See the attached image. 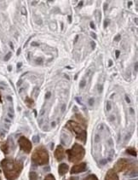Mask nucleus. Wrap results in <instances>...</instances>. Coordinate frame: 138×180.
<instances>
[{
	"label": "nucleus",
	"mask_w": 138,
	"mask_h": 180,
	"mask_svg": "<svg viewBox=\"0 0 138 180\" xmlns=\"http://www.w3.org/2000/svg\"><path fill=\"white\" fill-rule=\"evenodd\" d=\"M5 178L8 180H15L21 172L23 164L19 160L14 159H5L1 162Z\"/></svg>",
	"instance_id": "f257e3e1"
},
{
	"label": "nucleus",
	"mask_w": 138,
	"mask_h": 180,
	"mask_svg": "<svg viewBox=\"0 0 138 180\" xmlns=\"http://www.w3.org/2000/svg\"><path fill=\"white\" fill-rule=\"evenodd\" d=\"M32 160L36 165L43 166L47 164L49 162V154L45 147H38L32 155Z\"/></svg>",
	"instance_id": "f03ea898"
},
{
	"label": "nucleus",
	"mask_w": 138,
	"mask_h": 180,
	"mask_svg": "<svg viewBox=\"0 0 138 180\" xmlns=\"http://www.w3.org/2000/svg\"><path fill=\"white\" fill-rule=\"evenodd\" d=\"M67 127L76 134V137L78 140L81 141L83 144L86 143L87 133H86V131L84 130V127L80 124L75 122V121H73V120H70L67 123Z\"/></svg>",
	"instance_id": "7ed1b4c3"
},
{
	"label": "nucleus",
	"mask_w": 138,
	"mask_h": 180,
	"mask_svg": "<svg viewBox=\"0 0 138 180\" xmlns=\"http://www.w3.org/2000/svg\"><path fill=\"white\" fill-rule=\"evenodd\" d=\"M67 153L68 155L69 161L76 163L84 158V155H85V150L82 145L75 144L71 150L67 151Z\"/></svg>",
	"instance_id": "20e7f679"
},
{
	"label": "nucleus",
	"mask_w": 138,
	"mask_h": 180,
	"mask_svg": "<svg viewBox=\"0 0 138 180\" xmlns=\"http://www.w3.org/2000/svg\"><path fill=\"white\" fill-rule=\"evenodd\" d=\"M18 144L20 145V148L24 151L25 153L29 154L32 150V143L30 142L26 137H20L18 140Z\"/></svg>",
	"instance_id": "39448f33"
},
{
	"label": "nucleus",
	"mask_w": 138,
	"mask_h": 180,
	"mask_svg": "<svg viewBox=\"0 0 138 180\" xmlns=\"http://www.w3.org/2000/svg\"><path fill=\"white\" fill-rule=\"evenodd\" d=\"M129 167H130V164H129L128 160L126 159H120L117 161V163L115 164L113 170L115 172H120L127 170Z\"/></svg>",
	"instance_id": "423d86ee"
},
{
	"label": "nucleus",
	"mask_w": 138,
	"mask_h": 180,
	"mask_svg": "<svg viewBox=\"0 0 138 180\" xmlns=\"http://www.w3.org/2000/svg\"><path fill=\"white\" fill-rule=\"evenodd\" d=\"M86 170V163L85 162H82L79 163L78 165L74 166L71 169V173L72 174H76V173H80L83 172Z\"/></svg>",
	"instance_id": "0eeeda50"
},
{
	"label": "nucleus",
	"mask_w": 138,
	"mask_h": 180,
	"mask_svg": "<svg viewBox=\"0 0 138 180\" xmlns=\"http://www.w3.org/2000/svg\"><path fill=\"white\" fill-rule=\"evenodd\" d=\"M65 156V151L64 149H63V147L62 146H57V148H56V150L55 151V157L56 158V160H61L63 158H64Z\"/></svg>",
	"instance_id": "6e6552de"
},
{
	"label": "nucleus",
	"mask_w": 138,
	"mask_h": 180,
	"mask_svg": "<svg viewBox=\"0 0 138 180\" xmlns=\"http://www.w3.org/2000/svg\"><path fill=\"white\" fill-rule=\"evenodd\" d=\"M105 180H119L117 175V172H115L113 169H110L107 172V175L105 177Z\"/></svg>",
	"instance_id": "1a4fd4ad"
},
{
	"label": "nucleus",
	"mask_w": 138,
	"mask_h": 180,
	"mask_svg": "<svg viewBox=\"0 0 138 180\" xmlns=\"http://www.w3.org/2000/svg\"><path fill=\"white\" fill-rule=\"evenodd\" d=\"M68 166L67 165L66 163H62L59 166V168H58V172H59V174L61 176L65 175L67 172H68Z\"/></svg>",
	"instance_id": "9d476101"
},
{
	"label": "nucleus",
	"mask_w": 138,
	"mask_h": 180,
	"mask_svg": "<svg viewBox=\"0 0 138 180\" xmlns=\"http://www.w3.org/2000/svg\"><path fill=\"white\" fill-rule=\"evenodd\" d=\"M75 117L77 118V120H79V124H80V125H82L84 128H85V127H87V123H86V120L84 119V117L82 116V115H80V114H76L75 115Z\"/></svg>",
	"instance_id": "9b49d317"
},
{
	"label": "nucleus",
	"mask_w": 138,
	"mask_h": 180,
	"mask_svg": "<svg viewBox=\"0 0 138 180\" xmlns=\"http://www.w3.org/2000/svg\"><path fill=\"white\" fill-rule=\"evenodd\" d=\"M0 148H1V150H2V151H3L5 154H8V152H9V146L7 144V143L2 144Z\"/></svg>",
	"instance_id": "f8f14e48"
},
{
	"label": "nucleus",
	"mask_w": 138,
	"mask_h": 180,
	"mask_svg": "<svg viewBox=\"0 0 138 180\" xmlns=\"http://www.w3.org/2000/svg\"><path fill=\"white\" fill-rule=\"evenodd\" d=\"M25 102H26L27 105L28 106L29 108H32L33 105V101L32 98H30V97H27V98H26V100H25Z\"/></svg>",
	"instance_id": "ddd939ff"
},
{
	"label": "nucleus",
	"mask_w": 138,
	"mask_h": 180,
	"mask_svg": "<svg viewBox=\"0 0 138 180\" xmlns=\"http://www.w3.org/2000/svg\"><path fill=\"white\" fill-rule=\"evenodd\" d=\"M126 152L129 153L130 155L136 156V150H135L134 148H129V149H127V150H126Z\"/></svg>",
	"instance_id": "4468645a"
},
{
	"label": "nucleus",
	"mask_w": 138,
	"mask_h": 180,
	"mask_svg": "<svg viewBox=\"0 0 138 180\" xmlns=\"http://www.w3.org/2000/svg\"><path fill=\"white\" fill-rule=\"evenodd\" d=\"M30 180H38V174L34 172H30Z\"/></svg>",
	"instance_id": "2eb2a0df"
},
{
	"label": "nucleus",
	"mask_w": 138,
	"mask_h": 180,
	"mask_svg": "<svg viewBox=\"0 0 138 180\" xmlns=\"http://www.w3.org/2000/svg\"><path fill=\"white\" fill-rule=\"evenodd\" d=\"M84 180H98L97 177L94 174H91V175H89L88 177H86Z\"/></svg>",
	"instance_id": "dca6fc26"
},
{
	"label": "nucleus",
	"mask_w": 138,
	"mask_h": 180,
	"mask_svg": "<svg viewBox=\"0 0 138 180\" xmlns=\"http://www.w3.org/2000/svg\"><path fill=\"white\" fill-rule=\"evenodd\" d=\"M45 180H55V177L52 174H49V175L45 177Z\"/></svg>",
	"instance_id": "f3484780"
},
{
	"label": "nucleus",
	"mask_w": 138,
	"mask_h": 180,
	"mask_svg": "<svg viewBox=\"0 0 138 180\" xmlns=\"http://www.w3.org/2000/svg\"><path fill=\"white\" fill-rule=\"evenodd\" d=\"M43 59L41 58V57H39V58H37L36 60H35V62H36V64H39V65H41V64H43Z\"/></svg>",
	"instance_id": "a211bd4d"
},
{
	"label": "nucleus",
	"mask_w": 138,
	"mask_h": 180,
	"mask_svg": "<svg viewBox=\"0 0 138 180\" xmlns=\"http://www.w3.org/2000/svg\"><path fill=\"white\" fill-rule=\"evenodd\" d=\"M86 85V81H85V80H81V82H80V84H79V87L80 88H83V87H84V85Z\"/></svg>",
	"instance_id": "6ab92c4d"
},
{
	"label": "nucleus",
	"mask_w": 138,
	"mask_h": 180,
	"mask_svg": "<svg viewBox=\"0 0 138 180\" xmlns=\"http://www.w3.org/2000/svg\"><path fill=\"white\" fill-rule=\"evenodd\" d=\"M11 55H12V53H11V52H9V53H8L7 55H5V61H8V60H9V59H10V56H11Z\"/></svg>",
	"instance_id": "aec40b11"
},
{
	"label": "nucleus",
	"mask_w": 138,
	"mask_h": 180,
	"mask_svg": "<svg viewBox=\"0 0 138 180\" xmlns=\"http://www.w3.org/2000/svg\"><path fill=\"white\" fill-rule=\"evenodd\" d=\"M39 141V136H35V137H33V142L38 143Z\"/></svg>",
	"instance_id": "412c9836"
},
{
	"label": "nucleus",
	"mask_w": 138,
	"mask_h": 180,
	"mask_svg": "<svg viewBox=\"0 0 138 180\" xmlns=\"http://www.w3.org/2000/svg\"><path fill=\"white\" fill-rule=\"evenodd\" d=\"M120 39H121V36L118 34V35H117L116 37H115V38H114V41L118 42V41H119V40H120Z\"/></svg>",
	"instance_id": "4be33fe9"
},
{
	"label": "nucleus",
	"mask_w": 138,
	"mask_h": 180,
	"mask_svg": "<svg viewBox=\"0 0 138 180\" xmlns=\"http://www.w3.org/2000/svg\"><path fill=\"white\" fill-rule=\"evenodd\" d=\"M108 26V21H104V28H106Z\"/></svg>",
	"instance_id": "5701e85b"
},
{
	"label": "nucleus",
	"mask_w": 138,
	"mask_h": 180,
	"mask_svg": "<svg viewBox=\"0 0 138 180\" xmlns=\"http://www.w3.org/2000/svg\"><path fill=\"white\" fill-rule=\"evenodd\" d=\"M31 45H32V46H39V44H38L37 42H33V43H31Z\"/></svg>",
	"instance_id": "b1692460"
},
{
	"label": "nucleus",
	"mask_w": 138,
	"mask_h": 180,
	"mask_svg": "<svg viewBox=\"0 0 138 180\" xmlns=\"http://www.w3.org/2000/svg\"><path fill=\"white\" fill-rule=\"evenodd\" d=\"M89 26H90V27L92 28V29H96V27H95V24H94L93 22H90V24H89Z\"/></svg>",
	"instance_id": "393cba45"
},
{
	"label": "nucleus",
	"mask_w": 138,
	"mask_h": 180,
	"mask_svg": "<svg viewBox=\"0 0 138 180\" xmlns=\"http://www.w3.org/2000/svg\"><path fill=\"white\" fill-rule=\"evenodd\" d=\"M119 54H120V51H119V50H116V52H115V55H116V58H118V56H119Z\"/></svg>",
	"instance_id": "a878e982"
},
{
	"label": "nucleus",
	"mask_w": 138,
	"mask_h": 180,
	"mask_svg": "<svg viewBox=\"0 0 138 180\" xmlns=\"http://www.w3.org/2000/svg\"><path fill=\"white\" fill-rule=\"evenodd\" d=\"M89 105H93V103H94V99L93 98H90L89 101Z\"/></svg>",
	"instance_id": "bb28decb"
},
{
	"label": "nucleus",
	"mask_w": 138,
	"mask_h": 180,
	"mask_svg": "<svg viewBox=\"0 0 138 180\" xmlns=\"http://www.w3.org/2000/svg\"><path fill=\"white\" fill-rule=\"evenodd\" d=\"M98 89H99V92H102V85H99Z\"/></svg>",
	"instance_id": "cd10ccee"
},
{
	"label": "nucleus",
	"mask_w": 138,
	"mask_h": 180,
	"mask_svg": "<svg viewBox=\"0 0 138 180\" xmlns=\"http://www.w3.org/2000/svg\"><path fill=\"white\" fill-rule=\"evenodd\" d=\"M50 94H51L50 92H48V93H47V94L45 95V98H49V96H50Z\"/></svg>",
	"instance_id": "c85d7f7f"
},
{
	"label": "nucleus",
	"mask_w": 138,
	"mask_h": 180,
	"mask_svg": "<svg viewBox=\"0 0 138 180\" xmlns=\"http://www.w3.org/2000/svg\"><path fill=\"white\" fill-rule=\"evenodd\" d=\"M91 36L93 37L94 39H96V33H91Z\"/></svg>",
	"instance_id": "c756f323"
},
{
	"label": "nucleus",
	"mask_w": 138,
	"mask_h": 180,
	"mask_svg": "<svg viewBox=\"0 0 138 180\" xmlns=\"http://www.w3.org/2000/svg\"><path fill=\"white\" fill-rule=\"evenodd\" d=\"M21 66H22V63H21V62H19V63L17 64V68H20Z\"/></svg>",
	"instance_id": "7c9ffc66"
},
{
	"label": "nucleus",
	"mask_w": 138,
	"mask_h": 180,
	"mask_svg": "<svg viewBox=\"0 0 138 180\" xmlns=\"http://www.w3.org/2000/svg\"><path fill=\"white\" fill-rule=\"evenodd\" d=\"M138 68H137V63H136L135 64V71H137Z\"/></svg>",
	"instance_id": "2f4dec72"
},
{
	"label": "nucleus",
	"mask_w": 138,
	"mask_h": 180,
	"mask_svg": "<svg viewBox=\"0 0 138 180\" xmlns=\"http://www.w3.org/2000/svg\"><path fill=\"white\" fill-rule=\"evenodd\" d=\"M110 109H111V106L109 104V103H108V108H107V109L110 110Z\"/></svg>",
	"instance_id": "473e14b6"
},
{
	"label": "nucleus",
	"mask_w": 138,
	"mask_h": 180,
	"mask_svg": "<svg viewBox=\"0 0 138 180\" xmlns=\"http://www.w3.org/2000/svg\"><path fill=\"white\" fill-rule=\"evenodd\" d=\"M107 8H108V4H105V5H104V10H106Z\"/></svg>",
	"instance_id": "72a5a7b5"
},
{
	"label": "nucleus",
	"mask_w": 138,
	"mask_h": 180,
	"mask_svg": "<svg viewBox=\"0 0 138 180\" xmlns=\"http://www.w3.org/2000/svg\"><path fill=\"white\" fill-rule=\"evenodd\" d=\"M8 70L9 71L12 70V67H11V66H9V67H8Z\"/></svg>",
	"instance_id": "f704fd0d"
},
{
	"label": "nucleus",
	"mask_w": 138,
	"mask_h": 180,
	"mask_svg": "<svg viewBox=\"0 0 138 180\" xmlns=\"http://www.w3.org/2000/svg\"><path fill=\"white\" fill-rule=\"evenodd\" d=\"M112 65H113V62L110 60V61H109V66L111 67V66H112Z\"/></svg>",
	"instance_id": "c9c22d12"
},
{
	"label": "nucleus",
	"mask_w": 138,
	"mask_h": 180,
	"mask_svg": "<svg viewBox=\"0 0 138 180\" xmlns=\"http://www.w3.org/2000/svg\"><path fill=\"white\" fill-rule=\"evenodd\" d=\"M20 49H19V50H18V51H17V53H16V54H17V55H20Z\"/></svg>",
	"instance_id": "e433bc0d"
},
{
	"label": "nucleus",
	"mask_w": 138,
	"mask_h": 180,
	"mask_svg": "<svg viewBox=\"0 0 138 180\" xmlns=\"http://www.w3.org/2000/svg\"><path fill=\"white\" fill-rule=\"evenodd\" d=\"M91 44H92V48H93V49H94V48H95V45H95L96 43H95V42H92Z\"/></svg>",
	"instance_id": "4c0bfd02"
},
{
	"label": "nucleus",
	"mask_w": 138,
	"mask_h": 180,
	"mask_svg": "<svg viewBox=\"0 0 138 180\" xmlns=\"http://www.w3.org/2000/svg\"><path fill=\"white\" fill-rule=\"evenodd\" d=\"M68 180H76V178H70Z\"/></svg>",
	"instance_id": "58836bf2"
},
{
	"label": "nucleus",
	"mask_w": 138,
	"mask_h": 180,
	"mask_svg": "<svg viewBox=\"0 0 138 180\" xmlns=\"http://www.w3.org/2000/svg\"><path fill=\"white\" fill-rule=\"evenodd\" d=\"M68 20L69 22H71V15H68Z\"/></svg>",
	"instance_id": "ea45409f"
},
{
	"label": "nucleus",
	"mask_w": 138,
	"mask_h": 180,
	"mask_svg": "<svg viewBox=\"0 0 138 180\" xmlns=\"http://www.w3.org/2000/svg\"><path fill=\"white\" fill-rule=\"evenodd\" d=\"M10 47H11L12 49H14V47H13V45H12V43H10Z\"/></svg>",
	"instance_id": "a19ab883"
},
{
	"label": "nucleus",
	"mask_w": 138,
	"mask_h": 180,
	"mask_svg": "<svg viewBox=\"0 0 138 180\" xmlns=\"http://www.w3.org/2000/svg\"><path fill=\"white\" fill-rule=\"evenodd\" d=\"M8 115H9L10 117H11V118H13V115H11V114H8Z\"/></svg>",
	"instance_id": "79ce46f5"
},
{
	"label": "nucleus",
	"mask_w": 138,
	"mask_h": 180,
	"mask_svg": "<svg viewBox=\"0 0 138 180\" xmlns=\"http://www.w3.org/2000/svg\"><path fill=\"white\" fill-rule=\"evenodd\" d=\"M126 101H127L128 103H130V99H129V97H127V96H126Z\"/></svg>",
	"instance_id": "37998d69"
},
{
	"label": "nucleus",
	"mask_w": 138,
	"mask_h": 180,
	"mask_svg": "<svg viewBox=\"0 0 138 180\" xmlns=\"http://www.w3.org/2000/svg\"><path fill=\"white\" fill-rule=\"evenodd\" d=\"M8 100H10V101L12 100V99H11V97H10V96H8Z\"/></svg>",
	"instance_id": "c03bdc74"
},
{
	"label": "nucleus",
	"mask_w": 138,
	"mask_h": 180,
	"mask_svg": "<svg viewBox=\"0 0 138 180\" xmlns=\"http://www.w3.org/2000/svg\"><path fill=\"white\" fill-rule=\"evenodd\" d=\"M64 109H65V105L63 106V108H62V111H64Z\"/></svg>",
	"instance_id": "a18cd8bd"
},
{
	"label": "nucleus",
	"mask_w": 138,
	"mask_h": 180,
	"mask_svg": "<svg viewBox=\"0 0 138 180\" xmlns=\"http://www.w3.org/2000/svg\"><path fill=\"white\" fill-rule=\"evenodd\" d=\"M0 98H1V96H0ZM0 102H2V101H1V99H0Z\"/></svg>",
	"instance_id": "49530a36"
},
{
	"label": "nucleus",
	"mask_w": 138,
	"mask_h": 180,
	"mask_svg": "<svg viewBox=\"0 0 138 180\" xmlns=\"http://www.w3.org/2000/svg\"><path fill=\"white\" fill-rule=\"evenodd\" d=\"M0 180H1V178H0Z\"/></svg>",
	"instance_id": "de8ad7c7"
}]
</instances>
